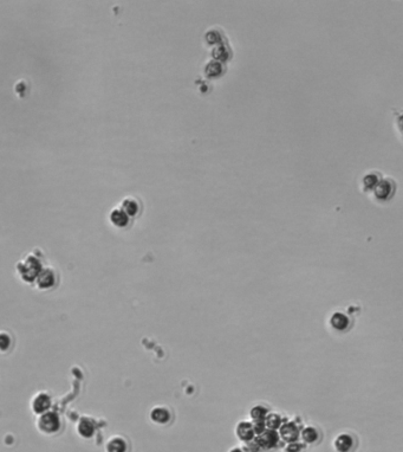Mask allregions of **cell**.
Here are the masks:
<instances>
[{"mask_svg": "<svg viewBox=\"0 0 403 452\" xmlns=\"http://www.w3.org/2000/svg\"><path fill=\"white\" fill-rule=\"evenodd\" d=\"M38 427L41 432L46 434H51L57 432L60 427V418L56 412L48 411V412L40 414L38 419Z\"/></svg>", "mask_w": 403, "mask_h": 452, "instance_id": "1", "label": "cell"}, {"mask_svg": "<svg viewBox=\"0 0 403 452\" xmlns=\"http://www.w3.org/2000/svg\"><path fill=\"white\" fill-rule=\"evenodd\" d=\"M256 442L260 446V449H265V450H271L278 446L279 444V434L277 431L270 429H265L261 433L256 435Z\"/></svg>", "mask_w": 403, "mask_h": 452, "instance_id": "2", "label": "cell"}, {"mask_svg": "<svg viewBox=\"0 0 403 452\" xmlns=\"http://www.w3.org/2000/svg\"><path fill=\"white\" fill-rule=\"evenodd\" d=\"M278 430H279V432H278L279 438L289 444L297 442V439L299 438L300 431L293 421H288L285 424H281V426Z\"/></svg>", "mask_w": 403, "mask_h": 452, "instance_id": "3", "label": "cell"}, {"mask_svg": "<svg viewBox=\"0 0 403 452\" xmlns=\"http://www.w3.org/2000/svg\"><path fill=\"white\" fill-rule=\"evenodd\" d=\"M236 434L241 442L248 443L256 438V432L252 423L250 421H239L236 427Z\"/></svg>", "mask_w": 403, "mask_h": 452, "instance_id": "4", "label": "cell"}, {"mask_svg": "<svg viewBox=\"0 0 403 452\" xmlns=\"http://www.w3.org/2000/svg\"><path fill=\"white\" fill-rule=\"evenodd\" d=\"M31 406L33 412L37 414H43V413L48 412L50 406H51V398L46 393H38L32 399Z\"/></svg>", "mask_w": 403, "mask_h": 452, "instance_id": "5", "label": "cell"}, {"mask_svg": "<svg viewBox=\"0 0 403 452\" xmlns=\"http://www.w3.org/2000/svg\"><path fill=\"white\" fill-rule=\"evenodd\" d=\"M333 446H335L337 452H351L355 446V439L352 435L348 433H341L336 437L335 442H333Z\"/></svg>", "mask_w": 403, "mask_h": 452, "instance_id": "6", "label": "cell"}, {"mask_svg": "<svg viewBox=\"0 0 403 452\" xmlns=\"http://www.w3.org/2000/svg\"><path fill=\"white\" fill-rule=\"evenodd\" d=\"M330 326L337 332H344L350 326V319L342 311H335L330 316Z\"/></svg>", "mask_w": 403, "mask_h": 452, "instance_id": "7", "label": "cell"}, {"mask_svg": "<svg viewBox=\"0 0 403 452\" xmlns=\"http://www.w3.org/2000/svg\"><path fill=\"white\" fill-rule=\"evenodd\" d=\"M170 418H172V413L165 406H156L150 411V419L159 425L169 423Z\"/></svg>", "mask_w": 403, "mask_h": 452, "instance_id": "8", "label": "cell"}, {"mask_svg": "<svg viewBox=\"0 0 403 452\" xmlns=\"http://www.w3.org/2000/svg\"><path fill=\"white\" fill-rule=\"evenodd\" d=\"M77 430H78L79 434H81L82 437L90 438L95 433V423H93L90 418L84 417L79 420Z\"/></svg>", "mask_w": 403, "mask_h": 452, "instance_id": "9", "label": "cell"}, {"mask_svg": "<svg viewBox=\"0 0 403 452\" xmlns=\"http://www.w3.org/2000/svg\"><path fill=\"white\" fill-rule=\"evenodd\" d=\"M108 452H126L127 442L121 437H114L107 444Z\"/></svg>", "mask_w": 403, "mask_h": 452, "instance_id": "10", "label": "cell"}, {"mask_svg": "<svg viewBox=\"0 0 403 452\" xmlns=\"http://www.w3.org/2000/svg\"><path fill=\"white\" fill-rule=\"evenodd\" d=\"M299 437H302L303 442L306 444H313L318 440L319 438V433L316 429L312 426H306L305 429H303V431L300 432Z\"/></svg>", "mask_w": 403, "mask_h": 452, "instance_id": "11", "label": "cell"}, {"mask_svg": "<svg viewBox=\"0 0 403 452\" xmlns=\"http://www.w3.org/2000/svg\"><path fill=\"white\" fill-rule=\"evenodd\" d=\"M38 286L41 289H48L50 286L55 284V275L50 270H45V271L40 272L38 276Z\"/></svg>", "mask_w": 403, "mask_h": 452, "instance_id": "12", "label": "cell"}, {"mask_svg": "<svg viewBox=\"0 0 403 452\" xmlns=\"http://www.w3.org/2000/svg\"><path fill=\"white\" fill-rule=\"evenodd\" d=\"M281 424H283L281 423V417L278 413H269L266 418H265V426H266V429L277 431L281 426Z\"/></svg>", "mask_w": 403, "mask_h": 452, "instance_id": "13", "label": "cell"}, {"mask_svg": "<svg viewBox=\"0 0 403 452\" xmlns=\"http://www.w3.org/2000/svg\"><path fill=\"white\" fill-rule=\"evenodd\" d=\"M267 414H269V411H267L266 407L261 406V405H256V406H255L250 411V415L253 421L265 420Z\"/></svg>", "mask_w": 403, "mask_h": 452, "instance_id": "14", "label": "cell"}, {"mask_svg": "<svg viewBox=\"0 0 403 452\" xmlns=\"http://www.w3.org/2000/svg\"><path fill=\"white\" fill-rule=\"evenodd\" d=\"M11 338L6 333H0V352H5L10 348Z\"/></svg>", "mask_w": 403, "mask_h": 452, "instance_id": "15", "label": "cell"}, {"mask_svg": "<svg viewBox=\"0 0 403 452\" xmlns=\"http://www.w3.org/2000/svg\"><path fill=\"white\" fill-rule=\"evenodd\" d=\"M260 450V446L258 445V443L256 442V439L251 440V442L246 443V450H244L245 452H258Z\"/></svg>", "mask_w": 403, "mask_h": 452, "instance_id": "16", "label": "cell"}, {"mask_svg": "<svg viewBox=\"0 0 403 452\" xmlns=\"http://www.w3.org/2000/svg\"><path fill=\"white\" fill-rule=\"evenodd\" d=\"M302 449H303V446L300 445L299 443L294 442V443H290L289 444L288 448H286V451H288V452H300V451H302Z\"/></svg>", "mask_w": 403, "mask_h": 452, "instance_id": "17", "label": "cell"}, {"mask_svg": "<svg viewBox=\"0 0 403 452\" xmlns=\"http://www.w3.org/2000/svg\"><path fill=\"white\" fill-rule=\"evenodd\" d=\"M230 452H245V451L241 450V449H239V448H234V449H232Z\"/></svg>", "mask_w": 403, "mask_h": 452, "instance_id": "18", "label": "cell"}]
</instances>
